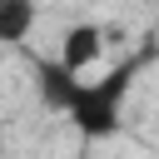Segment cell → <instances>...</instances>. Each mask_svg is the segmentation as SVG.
<instances>
[{
    "label": "cell",
    "mask_w": 159,
    "mask_h": 159,
    "mask_svg": "<svg viewBox=\"0 0 159 159\" xmlns=\"http://www.w3.org/2000/svg\"><path fill=\"white\" fill-rule=\"evenodd\" d=\"M139 75V60H119L114 70H104L99 80H84V75H70L60 60H35V89L50 109H60L84 139H109L119 134L124 124V99H129V84Z\"/></svg>",
    "instance_id": "1"
},
{
    "label": "cell",
    "mask_w": 159,
    "mask_h": 159,
    "mask_svg": "<svg viewBox=\"0 0 159 159\" xmlns=\"http://www.w3.org/2000/svg\"><path fill=\"white\" fill-rule=\"evenodd\" d=\"M104 45H109L104 25H94V20H75V25H65V35H60V55H55V60H60L70 75H89V70L99 65Z\"/></svg>",
    "instance_id": "2"
},
{
    "label": "cell",
    "mask_w": 159,
    "mask_h": 159,
    "mask_svg": "<svg viewBox=\"0 0 159 159\" xmlns=\"http://www.w3.org/2000/svg\"><path fill=\"white\" fill-rule=\"evenodd\" d=\"M40 20V0H0V45H25Z\"/></svg>",
    "instance_id": "3"
},
{
    "label": "cell",
    "mask_w": 159,
    "mask_h": 159,
    "mask_svg": "<svg viewBox=\"0 0 159 159\" xmlns=\"http://www.w3.org/2000/svg\"><path fill=\"white\" fill-rule=\"evenodd\" d=\"M5 154H10V149H5V129H0V159H5Z\"/></svg>",
    "instance_id": "4"
}]
</instances>
